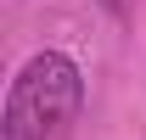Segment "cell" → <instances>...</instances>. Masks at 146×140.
Here are the masks:
<instances>
[{"label": "cell", "instance_id": "1", "mask_svg": "<svg viewBox=\"0 0 146 140\" xmlns=\"http://www.w3.org/2000/svg\"><path fill=\"white\" fill-rule=\"evenodd\" d=\"M84 106V79L62 51H39L11 79L6 95V140H68Z\"/></svg>", "mask_w": 146, "mask_h": 140}]
</instances>
